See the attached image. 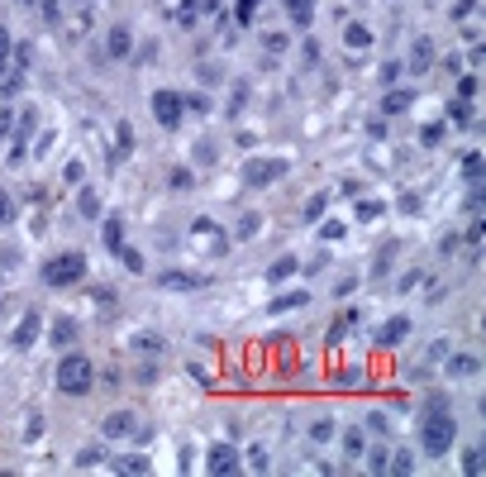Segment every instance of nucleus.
I'll return each mask as SVG.
<instances>
[{"mask_svg": "<svg viewBox=\"0 0 486 477\" xmlns=\"http://www.w3.org/2000/svg\"><path fill=\"white\" fill-rule=\"evenodd\" d=\"M48 339H53L58 349H72V344H77V320H72V315H58L53 329H48Z\"/></svg>", "mask_w": 486, "mask_h": 477, "instance_id": "obj_13", "label": "nucleus"}, {"mask_svg": "<svg viewBox=\"0 0 486 477\" xmlns=\"http://www.w3.org/2000/svg\"><path fill=\"white\" fill-rule=\"evenodd\" d=\"M295 268H300L295 258H282V263H272V272H267V277H272V282H282V277H291Z\"/></svg>", "mask_w": 486, "mask_h": 477, "instance_id": "obj_35", "label": "nucleus"}, {"mask_svg": "<svg viewBox=\"0 0 486 477\" xmlns=\"http://www.w3.org/2000/svg\"><path fill=\"white\" fill-rule=\"evenodd\" d=\"M100 234H105V248L114 253V248L124 244V215H105V229H100Z\"/></svg>", "mask_w": 486, "mask_h": 477, "instance_id": "obj_15", "label": "nucleus"}, {"mask_svg": "<svg viewBox=\"0 0 486 477\" xmlns=\"http://www.w3.org/2000/svg\"><path fill=\"white\" fill-rule=\"evenodd\" d=\"M400 67H405V62H387V72H382V82H387V86H391V82H400Z\"/></svg>", "mask_w": 486, "mask_h": 477, "instance_id": "obj_48", "label": "nucleus"}, {"mask_svg": "<svg viewBox=\"0 0 486 477\" xmlns=\"http://www.w3.org/2000/svg\"><path fill=\"white\" fill-rule=\"evenodd\" d=\"M114 139H119V143H114V158L134 153V129H129V124H119V129H114Z\"/></svg>", "mask_w": 486, "mask_h": 477, "instance_id": "obj_28", "label": "nucleus"}, {"mask_svg": "<svg viewBox=\"0 0 486 477\" xmlns=\"http://www.w3.org/2000/svg\"><path fill=\"white\" fill-rule=\"evenodd\" d=\"M405 105H410V91H387V100H382V110H387V115H400Z\"/></svg>", "mask_w": 486, "mask_h": 477, "instance_id": "obj_30", "label": "nucleus"}, {"mask_svg": "<svg viewBox=\"0 0 486 477\" xmlns=\"http://www.w3.org/2000/svg\"><path fill=\"white\" fill-rule=\"evenodd\" d=\"M429 62H434V43L420 38V43H415V58H410V72H429Z\"/></svg>", "mask_w": 486, "mask_h": 477, "instance_id": "obj_19", "label": "nucleus"}, {"mask_svg": "<svg viewBox=\"0 0 486 477\" xmlns=\"http://www.w3.org/2000/svg\"><path fill=\"white\" fill-rule=\"evenodd\" d=\"M367 430L387 434V430H391V415H387V410H372V415H367Z\"/></svg>", "mask_w": 486, "mask_h": 477, "instance_id": "obj_37", "label": "nucleus"}, {"mask_svg": "<svg viewBox=\"0 0 486 477\" xmlns=\"http://www.w3.org/2000/svg\"><path fill=\"white\" fill-rule=\"evenodd\" d=\"M134 349H138V353H162V349H167V339H153V334H143V339H134Z\"/></svg>", "mask_w": 486, "mask_h": 477, "instance_id": "obj_33", "label": "nucleus"}, {"mask_svg": "<svg viewBox=\"0 0 486 477\" xmlns=\"http://www.w3.org/2000/svg\"><path fill=\"white\" fill-rule=\"evenodd\" d=\"M277 177H287V163L282 158H253V163H243V187H272Z\"/></svg>", "mask_w": 486, "mask_h": 477, "instance_id": "obj_4", "label": "nucleus"}, {"mask_svg": "<svg viewBox=\"0 0 486 477\" xmlns=\"http://www.w3.org/2000/svg\"><path fill=\"white\" fill-rule=\"evenodd\" d=\"M105 53H110V62H124V58L134 53V29H129V24H110V34H105Z\"/></svg>", "mask_w": 486, "mask_h": 477, "instance_id": "obj_7", "label": "nucleus"}, {"mask_svg": "<svg viewBox=\"0 0 486 477\" xmlns=\"http://www.w3.org/2000/svg\"><path fill=\"white\" fill-rule=\"evenodd\" d=\"M405 339H410V315H391V320H382L377 349H396V344H405Z\"/></svg>", "mask_w": 486, "mask_h": 477, "instance_id": "obj_9", "label": "nucleus"}, {"mask_svg": "<svg viewBox=\"0 0 486 477\" xmlns=\"http://www.w3.org/2000/svg\"><path fill=\"white\" fill-rule=\"evenodd\" d=\"M305 301H310V291H287V296H277L267 310H272V315H282V310H295V305H305Z\"/></svg>", "mask_w": 486, "mask_h": 477, "instance_id": "obj_20", "label": "nucleus"}, {"mask_svg": "<svg viewBox=\"0 0 486 477\" xmlns=\"http://www.w3.org/2000/svg\"><path fill=\"white\" fill-rule=\"evenodd\" d=\"M38 329H43V315H38V310H24V320H19V329L10 334V344H14V353H24V349H34V344H38Z\"/></svg>", "mask_w": 486, "mask_h": 477, "instance_id": "obj_8", "label": "nucleus"}, {"mask_svg": "<svg viewBox=\"0 0 486 477\" xmlns=\"http://www.w3.org/2000/svg\"><path fill=\"white\" fill-rule=\"evenodd\" d=\"M391 258H396V244H382V248H377V263H372V277H377V282L391 272Z\"/></svg>", "mask_w": 486, "mask_h": 477, "instance_id": "obj_22", "label": "nucleus"}, {"mask_svg": "<svg viewBox=\"0 0 486 477\" xmlns=\"http://www.w3.org/2000/svg\"><path fill=\"white\" fill-rule=\"evenodd\" d=\"M158 282L167 286V291H200V286H210V277L205 272H158Z\"/></svg>", "mask_w": 486, "mask_h": 477, "instance_id": "obj_11", "label": "nucleus"}, {"mask_svg": "<svg viewBox=\"0 0 486 477\" xmlns=\"http://www.w3.org/2000/svg\"><path fill=\"white\" fill-rule=\"evenodd\" d=\"M287 10H291L295 29H310V19H315V0H287Z\"/></svg>", "mask_w": 486, "mask_h": 477, "instance_id": "obj_16", "label": "nucleus"}, {"mask_svg": "<svg viewBox=\"0 0 486 477\" xmlns=\"http://www.w3.org/2000/svg\"><path fill=\"white\" fill-rule=\"evenodd\" d=\"M19 5H29V10H38L43 19H58V0H19Z\"/></svg>", "mask_w": 486, "mask_h": 477, "instance_id": "obj_34", "label": "nucleus"}, {"mask_svg": "<svg viewBox=\"0 0 486 477\" xmlns=\"http://www.w3.org/2000/svg\"><path fill=\"white\" fill-rule=\"evenodd\" d=\"M258 5H263V0H239V24H248V19H253V10H258Z\"/></svg>", "mask_w": 486, "mask_h": 477, "instance_id": "obj_42", "label": "nucleus"}, {"mask_svg": "<svg viewBox=\"0 0 486 477\" xmlns=\"http://www.w3.org/2000/svg\"><path fill=\"white\" fill-rule=\"evenodd\" d=\"M153 119L162 129H177L186 119V105H182V91H153Z\"/></svg>", "mask_w": 486, "mask_h": 477, "instance_id": "obj_5", "label": "nucleus"}, {"mask_svg": "<svg viewBox=\"0 0 486 477\" xmlns=\"http://www.w3.org/2000/svg\"><path fill=\"white\" fill-rule=\"evenodd\" d=\"M96 301H100V310H114V291L110 286H96Z\"/></svg>", "mask_w": 486, "mask_h": 477, "instance_id": "obj_44", "label": "nucleus"}, {"mask_svg": "<svg viewBox=\"0 0 486 477\" xmlns=\"http://www.w3.org/2000/svg\"><path fill=\"white\" fill-rule=\"evenodd\" d=\"M463 172H467V182H472V187H482V153H472V158L463 163Z\"/></svg>", "mask_w": 486, "mask_h": 477, "instance_id": "obj_32", "label": "nucleus"}, {"mask_svg": "<svg viewBox=\"0 0 486 477\" xmlns=\"http://www.w3.org/2000/svg\"><path fill=\"white\" fill-rule=\"evenodd\" d=\"M482 468H486V463H482V444H472V449L463 454V473H467V477H482Z\"/></svg>", "mask_w": 486, "mask_h": 477, "instance_id": "obj_25", "label": "nucleus"}, {"mask_svg": "<svg viewBox=\"0 0 486 477\" xmlns=\"http://www.w3.org/2000/svg\"><path fill=\"white\" fill-rule=\"evenodd\" d=\"M248 463H253V468H272V458H267V449H263V444L253 449V458H248Z\"/></svg>", "mask_w": 486, "mask_h": 477, "instance_id": "obj_46", "label": "nucleus"}, {"mask_svg": "<svg viewBox=\"0 0 486 477\" xmlns=\"http://www.w3.org/2000/svg\"><path fill=\"white\" fill-rule=\"evenodd\" d=\"M367 454V434L363 430H343V458H363Z\"/></svg>", "mask_w": 486, "mask_h": 477, "instance_id": "obj_18", "label": "nucleus"}, {"mask_svg": "<svg viewBox=\"0 0 486 477\" xmlns=\"http://www.w3.org/2000/svg\"><path fill=\"white\" fill-rule=\"evenodd\" d=\"M205 10H215V0H182V5L172 10V24H177V29H195Z\"/></svg>", "mask_w": 486, "mask_h": 477, "instance_id": "obj_10", "label": "nucleus"}, {"mask_svg": "<svg viewBox=\"0 0 486 477\" xmlns=\"http://www.w3.org/2000/svg\"><path fill=\"white\" fill-rule=\"evenodd\" d=\"M458 95H463V100L477 95V77H463V82H458Z\"/></svg>", "mask_w": 486, "mask_h": 477, "instance_id": "obj_47", "label": "nucleus"}, {"mask_svg": "<svg viewBox=\"0 0 486 477\" xmlns=\"http://www.w3.org/2000/svg\"><path fill=\"white\" fill-rule=\"evenodd\" d=\"M5 62H10V34L0 29V72H5Z\"/></svg>", "mask_w": 486, "mask_h": 477, "instance_id": "obj_50", "label": "nucleus"}, {"mask_svg": "<svg viewBox=\"0 0 486 477\" xmlns=\"http://www.w3.org/2000/svg\"><path fill=\"white\" fill-rule=\"evenodd\" d=\"M444 373H448V377H477V373H482V358H477V353H453Z\"/></svg>", "mask_w": 486, "mask_h": 477, "instance_id": "obj_14", "label": "nucleus"}, {"mask_svg": "<svg viewBox=\"0 0 486 477\" xmlns=\"http://www.w3.org/2000/svg\"><path fill=\"white\" fill-rule=\"evenodd\" d=\"M58 391L62 396H86L91 386H96V363L86 358V353H77V349H67L62 358H58Z\"/></svg>", "mask_w": 486, "mask_h": 477, "instance_id": "obj_2", "label": "nucleus"}, {"mask_svg": "<svg viewBox=\"0 0 486 477\" xmlns=\"http://www.w3.org/2000/svg\"><path fill=\"white\" fill-rule=\"evenodd\" d=\"M420 139H424V148H434V143H444V124H429V129H424Z\"/></svg>", "mask_w": 486, "mask_h": 477, "instance_id": "obj_39", "label": "nucleus"}, {"mask_svg": "<svg viewBox=\"0 0 486 477\" xmlns=\"http://www.w3.org/2000/svg\"><path fill=\"white\" fill-rule=\"evenodd\" d=\"M195 163H205V167H210V163H215V143H205V139H200V148H195Z\"/></svg>", "mask_w": 486, "mask_h": 477, "instance_id": "obj_41", "label": "nucleus"}, {"mask_svg": "<svg viewBox=\"0 0 486 477\" xmlns=\"http://www.w3.org/2000/svg\"><path fill=\"white\" fill-rule=\"evenodd\" d=\"M0 310H5V301H0Z\"/></svg>", "mask_w": 486, "mask_h": 477, "instance_id": "obj_51", "label": "nucleus"}, {"mask_svg": "<svg viewBox=\"0 0 486 477\" xmlns=\"http://www.w3.org/2000/svg\"><path fill=\"white\" fill-rule=\"evenodd\" d=\"M387 215V200H358V210H353V220H382Z\"/></svg>", "mask_w": 486, "mask_h": 477, "instance_id": "obj_23", "label": "nucleus"}, {"mask_svg": "<svg viewBox=\"0 0 486 477\" xmlns=\"http://www.w3.org/2000/svg\"><path fill=\"white\" fill-rule=\"evenodd\" d=\"M0 224H14V205H10L5 191H0Z\"/></svg>", "mask_w": 486, "mask_h": 477, "instance_id": "obj_43", "label": "nucleus"}, {"mask_svg": "<svg viewBox=\"0 0 486 477\" xmlns=\"http://www.w3.org/2000/svg\"><path fill=\"white\" fill-rule=\"evenodd\" d=\"M219 77H224V72H219L215 62H205V67H200V82H219Z\"/></svg>", "mask_w": 486, "mask_h": 477, "instance_id": "obj_49", "label": "nucleus"}, {"mask_svg": "<svg viewBox=\"0 0 486 477\" xmlns=\"http://www.w3.org/2000/svg\"><path fill=\"white\" fill-rule=\"evenodd\" d=\"M114 258H119L129 272H148V263H143V253H138V248H124V244H119V248H114Z\"/></svg>", "mask_w": 486, "mask_h": 477, "instance_id": "obj_21", "label": "nucleus"}, {"mask_svg": "<svg viewBox=\"0 0 486 477\" xmlns=\"http://www.w3.org/2000/svg\"><path fill=\"white\" fill-rule=\"evenodd\" d=\"M453 439H458V420H453V410H448V396H429V415H424V425H420V449H424L429 458H444V454L453 449Z\"/></svg>", "mask_w": 486, "mask_h": 477, "instance_id": "obj_1", "label": "nucleus"}, {"mask_svg": "<svg viewBox=\"0 0 486 477\" xmlns=\"http://www.w3.org/2000/svg\"><path fill=\"white\" fill-rule=\"evenodd\" d=\"M182 105H186L191 115H210V105H215V100H210V95H200V91H191V95H182Z\"/></svg>", "mask_w": 486, "mask_h": 477, "instance_id": "obj_27", "label": "nucleus"}, {"mask_svg": "<svg viewBox=\"0 0 486 477\" xmlns=\"http://www.w3.org/2000/svg\"><path fill=\"white\" fill-rule=\"evenodd\" d=\"M82 277H86V253H77V248L43 263V282L48 286H77Z\"/></svg>", "mask_w": 486, "mask_h": 477, "instance_id": "obj_3", "label": "nucleus"}, {"mask_svg": "<svg viewBox=\"0 0 486 477\" xmlns=\"http://www.w3.org/2000/svg\"><path fill=\"white\" fill-rule=\"evenodd\" d=\"M114 468H119V473H148V468H153V463H148V458H143V454H134V458H119V463H114Z\"/></svg>", "mask_w": 486, "mask_h": 477, "instance_id": "obj_31", "label": "nucleus"}, {"mask_svg": "<svg viewBox=\"0 0 486 477\" xmlns=\"http://www.w3.org/2000/svg\"><path fill=\"white\" fill-rule=\"evenodd\" d=\"M134 430H138L134 410H110V415H105V425H100V434H105V439H124V434H134Z\"/></svg>", "mask_w": 486, "mask_h": 477, "instance_id": "obj_12", "label": "nucleus"}, {"mask_svg": "<svg viewBox=\"0 0 486 477\" xmlns=\"http://www.w3.org/2000/svg\"><path fill=\"white\" fill-rule=\"evenodd\" d=\"M96 463H100V449L86 444V454H77V468H96Z\"/></svg>", "mask_w": 486, "mask_h": 477, "instance_id": "obj_40", "label": "nucleus"}, {"mask_svg": "<svg viewBox=\"0 0 486 477\" xmlns=\"http://www.w3.org/2000/svg\"><path fill=\"white\" fill-rule=\"evenodd\" d=\"M319 215H324V196H315V200L305 205V220H319Z\"/></svg>", "mask_w": 486, "mask_h": 477, "instance_id": "obj_45", "label": "nucleus"}, {"mask_svg": "<svg viewBox=\"0 0 486 477\" xmlns=\"http://www.w3.org/2000/svg\"><path fill=\"white\" fill-rule=\"evenodd\" d=\"M310 439H315V444H324V439H334V420H329V415H319V420L310 425Z\"/></svg>", "mask_w": 486, "mask_h": 477, "instance_id": "obj_29", "label": "nucleus"}, {"mask_svg": "<svg viewBox=\"0 0 486 477\" xmlns=\"http://www.w3.org/2000/svg\"><path fill=\"white\" fill-rule=\"evenodd\" d=\"M82 215H86V220H96V215H100V196H96V191H82Z\"/></svg>", "mask_w": 486, "mask_h": 477, "instance_id": "obj_36", "label": "nucleus"}, {"mask_svg": "<svg viewBox=\"0 0 486 477\" xmlns=\"http://www.w3.org/2000/svg\"><path fill=\"white\" fill-rule=\"evenodd\" d=\"M343 43H348V48H367V43H372V29H367L363 19H353V24L343 29Z\"/></svg>", "mask_w": 486, "mask_h": 477, "instance_id": "obj_17", "label": "nucleus"}, {"mask_svg": "<svg viewBox=\"0 0 486 477\" xmlns=\"http://www.w3.org/2000/svg\"><path fill=\"white\" fill-rule=\"evenodd\" d=\"M387 473H400V477L415 473V458H410L405 449H400V454H391V458H387Z\"/></svg>", "mask_w": 486, "mask_h": 477, "instance_id": "obj_26", "label": "nucleus"}, {"mask_svg": "<svg viewBox=\"0 0 486 477\" xmlns=\"http://www.w3.org/2000/svg\"><path fill=\"white\" fill-rule=\"evenodd\" d=\"M205 468H210L215 477H229V473H239V468H243V454H239L234 444H215V449L205 454Z\"/></svg>", "mask_w": 486, "mask_h": 477, "instance_id": "obj_6", "label": "nucleus"}, {"mask_svg": "<svg viewBox=\"0 0 486 477\" xmlns=\"http://www.w3.org/2000/svg\"><path fill=\"white\" fill-rule=\"evenodd\" d=\"M167 187H172V191H191L195 187V172H191V167H172V172H167Z\"/></svg>", "mask_w": 486, "mask_h": 477, "instance_id": "obj_24", "label": "nucleus"}, {"mask_svg": "<svg viewBox=\"0 0 486 477\" xmlns=\"http://www.w3.org/2000/svg\"><path fill=\"white\" fill-rule=\"evenodd\" d=\"M363 458H367V463H372V473H387V449H372V454H363Z\"/></svg>", "mask_w": 486, "mask_h": 477, "instance_id": "obj_38", "label": "nucleus"}]
</instances>
